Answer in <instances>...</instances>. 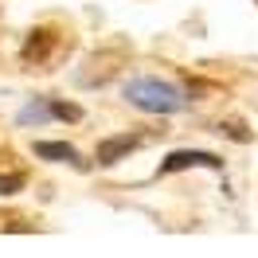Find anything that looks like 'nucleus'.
Here are the masks:
<instances>
[{
	"instance_id": "1",
	"label": "nucleus",
	"mask_w": 258,
	"mask_h": 258,
	"mask_svg": "<svg viewBox=\"0 0 258 258\" xmlns=\"http://www.w3.org/2000/svg\"><path fill=\"white\" fill-rule=\"evenodd\" d=\"M125 98H129V106H137L145 113H180L188 106V98L172 82H161V79H129Z\"/></svg>"
},
{
	"instance_id": "2",
	"label": "nucleus",
	"mask_w": 258,
	"mask_h": 258,
	"mask_svg": "<svg viewBox=\"0 0 258 258\" xmlns=\"http://www.w3.org/2000/svg\"><path fill=\"white\" fill-rule=\"evenodd\" d=\"M180 168H223V161L215 157V153H200V149H180V153H168L161 161V172L168 176V172H180Z\"/></svg>"
},
{
	"instance_id": "3",
	"label": "nucleus",
	"mask_w": 258,
	"mask_h": 258,
	"mask_svg": "<svg viewBox=\"0 0 258 258\" xmlns=\"http://www.w3.org/2000/svg\"><path fill=\"white\" fill-rule=\"evenodd\" d=\"M133 149H137V137H106V141H102V145H98V164H117L121 161V157H129V153H133Z\"/></svg>"
},
{
	"instance_id": "4",
	"label": "nucleus",
	"mask_w": 258,
	"mask_h": 258,
	"mask_svg": "<svg viewBox=\"0 0 258 258\" xmlns=\"http://www.w3.org/2000/svg\"><path fill=\"white\" fill-rule=\"evenodd\" d=\"M35 157L39 161H71V164H79V168H86V161H79V153L67 145V141H35Z\"/></svg>"
},
{
	"instance_id": "5",
	"label": "nucleus",
	"mask_w": 258,
	"mask_h": 258,
	"mask_svg": "<svg viewBox=\"0 0 258 258\" xmlns=\"http://www.w3.org/2000/svg\"><path fill=\"white\" fill-rule=\"evenodd\" d=\"M51 117H55V110H51L47 102H28V106H24V110H20V125H43V121H51Z\"/></svg>"
},
{
	"instance_id": "6",
	"label": "nucleus",
	"mask_w": 258,
	"mask_h": 258,
	"mask_svg": "<svg viewBox=\"0 0 258 258\" xmlns=\"http://www.w3.org/2000/svg\"><path fill=\"white\" fill-rule=\"evenodd\" d=\"M28 180H24V172H8V176H0V196H12V192H20Z\"/></svg>"
},
{
	"instance_id": "7",
	"label": "nucleus",
	"mask_w": 258,
	"mask_h": 258,
	"mask_svg": "<svg viewBox=\"0 0 258 258\" xmlns=\"http://www.w3.org/2000/svg\"><path fill=\"white\" fill-rule=\"evenodd\" d=\"M51 110H55V117H71V121H79V117H82L79 106H67V102H55Z\"/></svg>"
}]
</instances>
